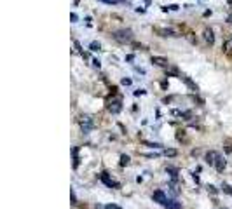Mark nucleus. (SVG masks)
I'll return each instance as SVG.
<instances>
[{"label":"nucleus","mask_w":232,"mask_h":209,"mask_svg":"<svg viewBox=\"0 0 232 209\" xmlns=\"http://www.w3.org/2000/svg\"><path fill=\"white\" fill-rule=\"evenodd\" d=\"M113 40H117L119 44H129L133 40V32L129 28H122V30H115L112 33Z\"/></svg>","instance_id":"f257e3e1"},{"label":"nucleus","mask_w":232,"mask_h":209,"mask_svg":"<svg viewBox=\"0 0 232 209\" xmlns=\"http://www.w3.org/2000/svg\"><path fill=\"white\" fill-rule=\"evenodd\" d=\"M154 32L159 37H178V33L175 32L173 28H167V26H154Z\"/></svg>","instance_id":"f03ea898"},{"label":"nucleus","mask_w":232,"mask_h":209,"mask_svg":"<svg viewBox=\"0 0 232 209\" xmlns=\"http://www.w3.org/2000/svg\"><path fill=\"white\" fill-rule=\"evenodd\" d=\"M81 126H82V133L87 134V133H91L92 127H94V120H92L91 115H84L81 120Z\"/></svg>","instance_id":"7ed1b4c3"},{"label":"nucleus","mask_w":232,"mask_h":209,"mask_svg":"<svg viewBox=\"0 0 232 209\" xmlns=\"http://www.w3.org/2000/svg\"><path fill=\"white\" fill-rule=\"evenodd\" d=\"M120 110H122V101H120V98L112 99V101L108 103V112H110V113L117 115V113H120Z\"/></svg>","instance_id":"20e7f679"},{"label":"nucleus","mask_w":232,"mask_h":209,"mask_svg":"<svg viewBox=\"0 0 232 209\" xmlns=\"http://www.w3.org/2000/svg\"><path fill=\"white\" fill-rule=\"evenodd\" d=\"M100 180H101L103 183H105V185H107L108 188H119L120 185L117 181H113L112 178L108 176V172H101V174H100Z\"/></svg>","instance_id":"39448f33"},{"label":"nucleus","mask_w":232,"mask_h":209,"mask_svg":"<svg viewBox=\"0 0 232 209\" xmlns=\"http://www.w3.org/2000/svg\"><path fill=\"white\" fill-rule=\"evenodd\" d=\"M152 199H154V202H159L162 206V204L167 200V197H166V193L162 192V190H155V192L152 193Z\"/></svg>","instance_id":"423d86ee"},{"label":"nucleus","mask_w":232,"mask_h":209,"mask_svg":"<svg viewBox=\"0 0 232 209\" xmlns=\"http://www.w3.org/2000/svg\"><path fill=\"white\" fill-rule=\"evenodd\" d=\"M150 61L154 64H157V66H162V68H167V66H169V61H167L166 58H161V56H152Z\"/></svg>","instance_id":"0eeeda50"},{"label":"nucleus","mask_w":232,"mask_h":209,"mask_svg":"<svg viewBox=\"0 0 232 209\" xmlns=\"http://www.w3.org/2000/svg\"><path fill=\"white\" fill-rule=\"evenodd\" d=\"M203 37H204L206 44H210V45H213V44H215V33H213V30H211V28H206L204 32H203Z\"/></svg>","instance_id":"6e6552de"},{"label":"nucleus","mask_w":232,"mask_h":209,"mask_svg":"<svg viewBox=\"0 0 232 209\" xmlns=\"http://www.w3.org/2000/svg\"><path fill=\"white\" fill-rule=\"evenodd\" d=\"M162 206H164L166 209H180V207H182V202H178L176 199H167Z\"/></svg>","instance_id":"1a4fd4ad"},{"label":"nucleus","mask_w":232,"mask_h":209,"mask_svg":"<svg viewBox=\"0 0 232 209\" xmlns=\"http://www.w3.org/2000/svg\"><path fill=\"white\" fill-rule=\"evenodd\" d=\"M216 159H218V153H216V152H208V153H206V164H210V166H215Z\"/></svg>","instance_id":"9d476101"},{"label":"nucleus","mask_w":232,"mask_h":209,"mask_svg":"<svg viewBox=\"0 0 232 209\" xmlns=\"http://www.w3.org/2000/svg\"><path fill=\"white\" fill-rule=\"evenodd\" d=\"M180 79H182V80H183V82H185V84H187V86H189V87H190V91H192V92H195V91H197V86H195L194 82L190 80L189 77H185V75H180Z\"/></svg>","instance_id":"9b49d317"},{"label":"nucleus","mask_w":232,"mask_h":209,"mask_svg":"<svg viewBox=\"0 0 232 209\" xmlns=\"http://www.w3.org/2000/svg\"><path fill=\"white\" fill-rule=\"evenodd\" d=\"M215 167H216V171H223V167H225V159L222 155H218V159H216V162H215Z\"/></svg>","instance_id":"f8f14e48"},{"label":"nucleus","mask_w":232,"mask_h":209,"mask_svg":"<svg viewBox=\"0 0 232 209\" xmlns=\"http://www.w3.org/2000/svg\"><path fill=\"white\" fill-rule=\"evenodd\" d=\"M166 171L169 172V176H171L173 180H176V178H178V171H176V169H175V167H167Z\"/></svg>","instance_id":"ddd939ff"},{"label":"nucleus","mask_w":232,"mask_h":209,"mask_svg":"<svg viewBox=\"0 0 232 209\" xmlns=\"http://www.w3.org/2000/svg\"><path fill=\"white\" fill-rule=\"evenodd\" d=\"M100 2L108 4V6H115V4H122V2H126V0H100Z\"/></svg>","instance_id":"4468645a"},{"label":"nucleus","mask_w":232,"mask_h":209,"mask_svg":"<svg viewBox=\"0 0 232 209\" xmlns=\"http://www.w3.org/2000/svg\"><path fill=\"white\" fill-rule=\"evenodd\" d=\"M129 161H131V159H129L128 155H122V157H120V166H128V164H129Z\"/></svg>","instance_id":"2eb2a0df"},{"label":"nucleus","mask_w":232,"mask_h":209,"mask_svg":"<svg viewBox=\"0 0 232 209\" xmlns=\"http://www.w3.org/2000/svg\"><path fill=\"white\" fill-rule=\"evenodd\" d=\"M89 49H91V51H100V49H101V45H100V44H98V42H91V45H89Z\"/></svg>","instance_id":"dca6fc26"},{"label":"nucleus","mask_w":232,"mask_h":209,"mask_svg":"<svg viewBox=\"0 0 232 209\" xmlns=\"http://www.w3.org/2000/svg\"><path fill=\"white\" fill-rule=\"evenodd\" d=\"M73 167H77L79 166V157H77V148H73Z\"/></svg>","instance_id":"f3484780"},{"label":"nucleus","mask_w":232,"mask_h":209,"mask_svg":"<svg viewBox=\"0 0 232 209\" xmlns=\"http://www.w3.org/2000/svg\"><path fill=\"white\" fill-rule=\"evenodd\" d=\"M222 188H223V192H225V193L232 195V187H230V185H222Z\"/></svg>","instance_id":"a211bd4d"},{"label":"nucleus","mask_w":232,"mask_h":209,"mask_svg":"<svg viewBox=\"0 0 232 209\" xmlns=\"http://www.w3.org/2000/svg\"><path fill=\"white\" fill-rule=\"evenodd\" d=\"M164 155L166 157H175L176 155V150H164Z\"/></svg>","instance_id":"6ab92c4d"},{"label":"nucleus","mask_w":232,"mask_h":209,"mask_svg":"<svg viewBox=\"0 0 232 209\" xmlns=\"http://www.w3.org/2000/svg\"><path fill=\"white\" fill-rule=\"evenodd\" d=\"M70 197H72V204H77V197H75V192L70 190Z\"/></svg>","instance_id":"aec40b11"},{"label":"nucleus","mask_w":232,"mask_h":209,"mask_svg":"<svg viewBox=\"0 0 232 209\" xmlns=\"http://www.w3.org/2000/svg\"><path fill=\"white\" fill-rule=\"evenodd\" d=\"M208 192H211V193H218V190H216L213 185H210V187H208Z\"/></svg>","instance_id":"412c9836"},{"label":"nucleus","mask_w":232,"mask_h":209,"mask_svg":"<svg viewBox=\"0 0 232 209\" xmlns=\"http://www.w3.org/2000/svg\"><path fill=\"white\" fill-rule=\"evenodd\" d=\"M107 209H122V207H120V206H115V204H108Z\"/></svg>","instance_id":"4be33fe9"},{"label":"nucleus","mask_w":232,"mask_h":209,"mask_svg":"<svg viewBox=\"0 0 232 209\" xmlns=\"http://www.w3.org/2000/svg\"><path fill=\"white\" fill-rule=\"evenodd\" d=\"M92 64H94V66H96V68H100V66H101V63H100V61H98V59H92Z\"/></svg>","instance_id":"5701e85b"},{"label":"nucleus","mask_w":232,"mask_h":209,"mask_svg":"<svg viewBox=\"0 0 232 209\" xmlns=\"http://www.w3.org/2000/svg\"><path fill=\"white\" fill-rule=\"evenodd\" d=\"M223 47H225V49H230V47H232V40H229V42H227L225 45H223Z\"/></svg>","instance_id":"b1692460"},{"label":"nucleus","mask_w":232,"mask_h":209,"mask_svg":"<svg viewBox=\"0 0 232 209\" xmlns=\"http://www.w3.org/2000/svg\"><path fill=\"white\" fill-rule=\"evenodd\" d=\"M122 84H124V86H129L131 80H129V79H124V80H122Z\"/></svg>","instance_id":"393cba45"},{"label":"nucleus","mask_w":232,"mask_h":209,"mask_svg":"<svg viewBox=\"0 0 232 209\" xmlns=\"http://www.w3.org/2000/svg\"><path fill=\"white\" fill-rule=\"evenodd\" d=\"M227 23H232V12L229 14V16H227Z\"/></svg>","instance_id":"a878e982"},{"label":"nucleus","mask_w":232,"mask_h":209,"mask_svg":"<svg viewBox=\"0 0 232 209\" xmlns=\"http://www.w3.org/2000/svg\"><path fill=\"white\" fill-rule=\"evenodd\" d=\"M229 4H232V0H229Z\"/></svg>","instance_id":"bb28decb"}]
</instances>
